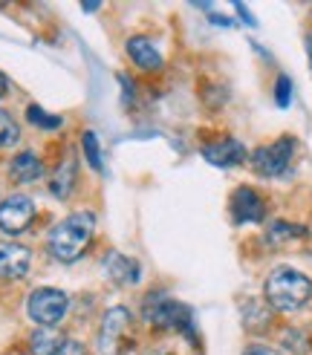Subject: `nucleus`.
<instances>
[{"label": "nucleus", "instance_id": "f257e3e1", "mask_svg": "<svg viewBox=\"0 0 312 355\" xmlns=\"http://www.w3.org/2000/svg\"><path fill=\"white\" fill-rule=\"evenodd\" d=\"M93 234H96V214L93 211H76V214H69L49 232L46 248L58 263H76L84 257L87 245L93 243Z\"/></svg>", "mask_w": 312, "mask_h": 355}, {"label": "nucleus", "instance_id": "f03ea898", "mask_svg": "<svg viewBox=\"0 0 312 355\" xmlns=\"http://www.w3.org/2000/svg\"><path fill=\"white\" fill-rule=\"evenodd\" d=\"M263 295H266V304L277 312H298L301 306H306V300L312 297V280L298 272V269H275L269 277H266V286H263Z\"/></svg>", "mask_w": 312, "mask_h": 355}, {"label": "nucleus", "instance_id": "7ed1b4c3", "mask_svg": "<svg viewBox=\"0 0 312 355\" xmlns=\"http://www.w3.org/2000/svg\"><path fill=\"white\" fill-rule=\"evenodd\" d=\"M142 318L150 327H159V329H182L191 335V312L177 304L173 297L168 295H148L145 304H142Z\"/></svg>", "mask_w": 312, "mask_h": 355}, {"label": "nucleus", "instance_id": "20e7f679", "mask_svg": "<svg viewBox=\"0 0 312 355\" xmlns=\"http://www.w3.org/2000/svg\"><path fill=\"white\" fill-rule=\"evenodd\" d=\"M69 309V297L61 292V289H35L26 300V312L35 324H38L41 329H52V327H58L64 321V315Z\"/></svg>", "mask_w": 312, "mask_h": 355}, {"label": "nucleus", "instance_id": "39448f33", "mask_svg": "<svg viewBox=\"0 0 312 355\" xmlns=\"http://www.w3.org/2000/svg\"><path fill=\"white\" fill-rule=\"evenodd\" d=\"M130 332V312L125 306H113L104 312L98 327V355H121Z\"/></svg>", "mask_w": 312, "mask_h": 355}, {"label": "nucleus", "instance_id": "423d86ee", "mask_svg": "<svg viewBox=\"0 0 312 355\" xmlns=\"http://www.w3.org/2000/svg\"><path fill=\"white\" fill-rule=\"evenodd\" d=\"M292 156H295V139L281 136L277 141H272V145L257 148L249 162H252L254 173H260V176H281V173H286Z\"/></svg>", "mask_w": 312, "mask_h": 355}, {"label": "nucleus", "instance_id": "0eeeda50", "mask_svg": "<svg viewBox=\"0 0 312 355\" xmlns=\"http://www.w3.org/2000/svg\"><path fill=\"white\" fill-rule=\"evenodd\" d=\"M35 220V202L24 193H12L9 200L0 202V232L6 237L24 234Z\"/></svg>", "mask_w": 312, "mask_h": 355}, {"label": "nucleus", "instance_id": "6e6552de", "mask_svg": "<svg viewBox=\"0 0 312 355\" xmlns=\"http://www.w3.org/2000/svg\"><path fill=\"white\" fill-rule=\"evenodd\" d=\"M232 217L237 225L243 223H263L266 217V205L263 197L254 188H237L232 193Z\"/></svg>", "mask_w": 312, "mask_h": 355}, {"label": "nucleus", "instance_id": "1a4fd4ad", "mask_svg": "<svg viewBox=\"0 0 312 355\" xmlns=\"http://www.w3.org/2000/svg\"><path fill=\"white\" fill-rule=\"evenodd\" d=\"M202 159L217 168H234L246 162V148H243V141L225 136L220 141H211V145H202Z\"/></svg>", "mask_w": 312, "mask_h": 355}, {"label": "nucleus", "instance_id": "9d476101", "mask_svg": "<svg viewBox=\"0 0 312 355\" xmlns=\"http://www.w3.org/2000/svg\"><path fill=\"white\" fill-rule=\"evenodd\" d=\"M101 269H104V275H107L113 283H119V286H136L139 277H142V269H139V263H136L133 257H128V254H121V252L104 254Z\"/></svg>", "mask_w": 312, "mask_h": 355}, {"label": "nucleus", "instance_id": "9b49d317", "mask_svg": "<svg viewBox=\"0 0 312 355\" xmlns=\"http://www.w3.org/2000/svg\"><path fill=\"white\" fill-rule=\"evenodd\" d=\"M29 263H32V254L26 245H0V277L3 280H21L26 277L29 272Z\"/></svg>", "mask_w": 312, "mask_h": 355}, {"label": "nucleus", "instance_id": "f8f14e48", "mask_svg": "<svg viewBox=\"0 0 312 355\" xmlns=\"http://www.w3.org/2000/svg\"><path fill=\"white\" fill-rule=\"evenodd\" d=\"M128 55L130 61L145 69V73H156V69H162V55L159 49H156V44L150 38H142V35H133V38H128Z\"/></svg>", "mask_w": 312, "mask_h": 355}, {"label": "nucleus", "instance_id": "ddd939ff", "mask_svg": "<svg viewBox=\"0 0 312 355\" xmlns=\"http://www.w3.org/2000/svg\"><path fill=\"white\" fill-rule=\"evenodd\" d=\"M41 173H44V162L35 153L24 150V153H17L12 162H9V176L15 182H21V185H29V182H38L41 180Z\"/></svg>", "mask_w": 312, "mask_h": 355}, {"label": "nucleus", "instance_id": "4468645a", "mask_svg": "<svg viewBox=\"0 0 312 355\" xmlns=\"http://www.w3.org/2000/svg\"><path fill=\"white\" fill-rule=\"evenodd\" d=\"M73 188H76V159L69 156V159H64V162L58 165V171L52 173L49 191H52V197L67 200L69 193H73Z\"/></svg>", "mask_w": 312, "mask_h": 355}, {"label": "nucleus", "instance_id": "2eb2a0df", "mask_svg": "<svg viewBox=\"0 0 312 355\" xmlns=\"http://www.w3.org/2000/svg\"><path fill=\"white\" fill-rule=\"evenodd\" d=\"M61 347H64V338H58L52 329H38V332H32V338H29L32 355H58Z\"/></svg>", "mask_w": 312, "mask_h": 355}, {"label": "nucleus", "instance_id": "dca6fc26", "mask_svg": "<svg viewBox=\"0 0 312 355\" xmlns=\"http://www.w3.org/2000/svg\"><path fill=\"white\" fill-rule=\"evenodd\" d=\"M301 237H306V228L304 225H292V223H272L269 232H266V240L272 245L286 243V240H301Z\"/></svg>", "mask_w": 312, "mask_h": 355}, {"label": "nucleus", "instance_id": "f3484780", "mask_svg": "<svg viewBox=\"0 0 312 355\" xmlns=\"http://www.w3.org/2000/svg\"><path fill=\"white\" fill-rule=\"evenodd\" d=\"M81 148H84V156H87V162H90V168L96 171H104L101 165V148H98V136L93 130H84L81 133Z\"/></svg>", "mask_w": 312, "mask_h": 355}, {"label": "nucleus", "instance_id": "a211bd4d", "mask_svg": "<svg viewBox=\"0 0 312 355\" xmlns=\"http://www.w3.org/2000/svg\"><path fill=\"white\" fill-rule=\"evenodd\" d=\"M26 119L41 130H58L61 128V116H49L44 107H38V104H32V107L26 110Z\"/></svg>", "mask_w": 312, "mask_h": 355}, {"label": "nucleus", "instance_id": "6ab92c4d", "mask_svg": "<svg viewBox=\"0 0 312 355\" xmlns=\"http://www.w3.org/2000/svg\"><path fill=\"white\" fill-rule=\"evenodd\" d=\"M17 139H21V130H17V121H15L6 110H0V148L15 145Z\"/></svg>", "mask_w": 312, "mask_h": 355}, {"label": "nucleus", "instance_id": "aec40b11", "mask_svg": "<svg viewBox=\"0 0 312 355\" xmlns=\"http://www.w3.org/2000/svg\"><path fill=\"white\" fill-rule=\"evenodd\" d=\"M275 104L281 110H286L292 104V78L289 76H277V81H275Z\"/></svg>", "mask_w": 312, "mask_h": 355}, {"label": "nucleus", "instance_id": "412c9836", "mask_svg": "<svg viewBox=\"0 0 312 355\" xmlns=\"http://www.w3.org/2000/svg\"><path fill=\"white\" fill-rule=\"evenodd\" d=\"M58 355H87V349L78 341H64V347L58 349Z\"/></svg>", "mask_w": 312, "mask_h": 355}, {"label": "nucleus", "instance_id": "4be33fe9", "mask_svg": "<svg viewBox=\"0 0 312 355\" xmlns=\"http://www.w3.org/2000/svg\"><path fill=\"white\" fill-rule=\"evenodd\" d=\"M243 355H284L281 349H272V347H263V344H254V347H249Z\"/></svg>", "mask_w": 312, "mask_h": 355}, {"label": "nucleus", "instance_id": "5701e85b", "mask_svg": "<svg viewBox=\"0 0 312 355\" xmlns=\"http://www.w3.org/2000/svg\"><path fill=\"white\" fill-rule=\"evenodd\" d=\"M234 9L240 12V17H243V24H249V26H254V24H257V21H254V17H252V12H249L246 6H243V3H237Z\"/></svg>", "mask_w": 312, "mask_h": 355}, {"label": "nucleus", "instance_id": "b1692460", "mask_svg": "<svg viewBox=\"0 0 312 355\" xmlns=\"http://www.w3.org/2000/svg\"><path fill=\"white\" fill-rule=\"evenodd\" d=\"M9 93V78L3 76V73H0V98H3Z\"/></svg>", "mask_w": 312, "mask_h": 355}, {"label": "nucleus", "instance_id": "393cba45", "mask_svg": "<svg viewBox=\"0 0 312 355\" xmlns=\"http://www.w3.org/2000/svg\"><path fill=\"white\" fill-rule=\"evenodd\" d=\"M306 55H309V67H312V32L306 35Z\"/></svg>", "mask_w": 312, "mask_h": 355}, {"label": "nucleus", "instance_id": "a878e982", "mask_svg": "<svg viewBox=\"0 0 312 355\" xmlns=\"http://www.w3.org/2000/svg\"><path fill=\"white\" fill-rule=\"evenodd\" d=\"M81 9H84V12H96V9H98V3H81Z\"/></svg>", "mask_w": 312, "mask_h": 355}]
</instances>
